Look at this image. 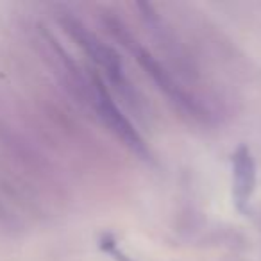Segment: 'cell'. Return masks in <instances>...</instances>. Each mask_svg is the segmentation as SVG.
I'll list each match as a JSON object with an SVG mask.
<instances>
[{
  "label": "cell",
  "instance_id": "cell-1",
  "mask_svg": "<svg viewBox=\"0 0 261 261\" xmlns=\"http://www.w3.org/2000/svg\"><path fill=\"white\" fill-rule=\"evenodd\" d=\"M104 23L108 25V29L111 31V34L123 45V47L129 48L133 54H135L136 61L140 63L145 73L154 81L158 88H160L161 93L167 95V98L172 102V104L177 106L181 111L188 113V115L195 116V118H202L204 111L200 108V104L185 90V88L179 86V83L170 75L167 68L150 54L147 48H143L138 41L133 38V34L127 31V27L120 22L118 18H106L104 16Z\"/></svg>",
  "mask_w": 261,
  "mask_h": 261
},
{
  "label": "cell",
  "instance_id": "cell-2",
  "mask_svg": "<svg viewBox=\"0 0 261 261\" xmlns=\"http://www.w3.org/2000/svg\"><path fill=\"white\" fill-rule=\"evenodd\" d=\"M61 25L65 27L68 36L83 48L84 54L98 68H102V72L106 73V77L113 86H116L118 90H127L129 83H127L125 70H123V61L115 48L106 45L97 34H93L84 23H81L79 20L72 18V16L61 18Z\"/></svg>",
  "mask_w": 261,
  "mask_h": 261
},
{
  "label": "cell",
  "instance_id": "cell-3",
  "mask_svg": "<svg viewBox=\"0 0 261 261\" xmlns=\"http://www.w3.org/2000/svg\"><path fill=\"white\" fill-rule=\"evenodd\" d=\"M91 81H93L95 109H97L100 120L127 149L133 150L135 154H138L143 160H147V158L150 156L149 149H147V143L143 142L142 135L135 129V125L129 122V118H127L118 109V106L115 104L111 93H109V90L106 88L104 81H102L97 73H93Z\"/></svg>",
  "mask_w": 261,
  "mask_h": 261
},
{
  "label": "cell",
  "instance_id": "cell-4",
  "mask_svg": "<svg viewBox=\"0 0 261 261\" xmlns=\"http://www.w3.org/2000/svg\"><path fill=\"white\" fill-rule=\"evenodd\" d=\"M232 165V199L238 210H245L250 202L254 190H256L257 172H256V160L252 156V150L247 145H240L232 152L231 158Z\"/></svg>",
  "mask_w": 261,
  "mask_h": 261
},
{
  "label": "cell",
  "instance_id": "cell-5",
  "mask_svg": "<svg viewBox=\"0 0 261 261\" xmlns=\"http://www.w3.org/2000/svg\"><path fill=\"white\" fill-rule=\"evenodd\" d=\"M100 249L104 250V252H108L109 256H113V259L115 261H133L130 257H127L125 254L118 249V245H116V242L111 238V236H102Z\"/></svg>",
  "mask_w": 261,
  "mask_h": 261
}]
</instances>
